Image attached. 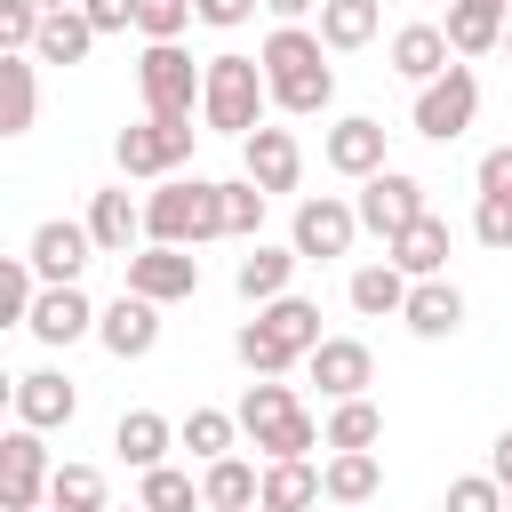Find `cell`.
<instances>
[{"label": "cell", "instance_id": "1", "mask_svg": "<svg viewBox=\"0 0 512 512\" xmlns=\"http://www.w3.org/2000/svg\"><path fill=\"white\" fill-rule=\"evenodd\" d=\"M264 80H272V112L288 120H320L336 104V72H328V40L304 24H272V40L256 48Z\"/></svg>", "mask_w": 512, "mask_h": 512}, {"label": "cell", "instance_id": "2", "mask_svg": "<svg viewBox=\"0 0 512 512\" xmlns=\"http://www.w3.org/2000/svg\"><path fill=\"white\" fill-rule=\"evenodd\" d=\"M144 240H160V248L224 240V184H208V176H160V192H144Z\"/></svg>", "mask_w": 512, "mask_h": 512}, {"label": "cell", "instance_id": "3", "mask_svg": "<svg viewBox=\"0 0 512 512\" xmlns=\"http://www.w3.org/2000/svg\"><path fill=\"white\" fill-rule=\"evenodd\" d=\"M232 416H240V432L264 448V464H272V456H312V448H328V432L312 424V408H304L296 384H280V376H256Z\"/></svg>", "mask_w": 512, "mask_h": 512}, {"label": "cell", "instance_id": "4", "mask_svg": "<svg viewBox=\"0 0 512 512\" xmlns=\"http://www.w3.org/2000/svg\"><path fill=\"white\" fill-rule=\"evenodd\" d=\"M264 104H272V80L256 56H208V88H200V120L216 136H256L264 128Z\"/></svg>", "mask_w": 512, "mask_h": 512}, {"label": "cell", "instance_id": "5", "mask_svg": "<svg viewBox=\"0 0 512 512\" xmlns=\"http://www.w3.org/2000/svg\"><path fill=\"white\" fill-rule=\"evenodd\" d=\"M136 88H144V112L152 120H192L200 112V88H208V64H192L184 40H144Z\"/></svg>", "mask_w": 512, "mask_h": 512}, {"label": "cell", "instance_id": "6", "mask_svg": "<svg viewBox=\"0 0 512 512\" xmlns=\"http://www.w3.org/2000/svg\"><path fill=\"white\" fill-rule=\"evenodd\" d=\"M192 144H200L192 120H152V112H144L136 128L112 136V160H120V176H152V184H160V176H176V168L192 160Z\"/></svg>", "mask_w": 512, "mask_h": 512}, {"label": "cell", "instance_id": "7", "mask_svg": "<svg viewBox=\"0 0 512 512\" xmlns=\"http://www.w3.org/2000/svg\"><path fill=\"white\" fill-rule=\"evenodd\" d=\"M352 240H360V200H336V192H312V200H296V216H288V248H296L304 264L352 256Z\"/></svg>", "mask_w": 512, "mask_h": 512}, {"label": "cell", "instance_id": "8", "mask_svg": "<svg viewBox=\"0 0 512 512\" xmlns=\"http://www.w3.org/2000/svg\"><path fill=\"white\" fill-rule=\"evenodd\" d=\"M472 120H480V80H472V64H448L440 80H424V88H416V136L456 144Z\"/></svg>", "mask_w": 512, "mask_h": 512}, {"label": "cell", "instance_id": "9", "mask_svg": "<svg viewBox=\"0 0 512 512\" xmlns=\"http://www.w3.org/2000/svg\"><path fill=\"white\" fill-rule=\"evenodd\" d=\"M416 216H432V200H424V184H416L408 168H376V176L360 184V232L392 240V232H408Z\"/></svg>", "mask_w": 512, "mask_h": 512}, {"label": "cell", "instance_id": "10", "mask_svg": "<svg viewBox=\"0 0 512 512\" xmlns=\"http://www.w3.org/2000/svg\"><path fill=\"white\" fill-rule=\"evenodd\" d=\"M48 480H56V464H48L40 432L16 424V432L0 440V504H8V512H40V504H48Z\"/></svg>", "mask_w": 512, "mask_h": 512}, {"label": "cell", "instance_id": "11", "mask_svg": "<svg viewBox=\"0 0 512 512\" xmlns=\"http://www.w3.org/2000/svg\"><path fill=\"white\" fill-rule=\"evenodd\" d=\"M24 256H32L40 288H64V280H80V272L96 264V232H88V224H72V216H48V224L24 240Z\"/></svg>", "mask_w": 512, "mask_h": 512}, {"label": "cell", "instance_id": "12", "mask_svg": "<svg viewBox=\"0 0 512 512\" xmlns=\"http://www.w3.org/2000/svg\"><path fill=\"white\" fill-rule=\"evenodd\" d=\"M120 264H128V288L152 296V304H184V296H200V256H192V248H160V240H144V248L120 256Z\"/></svg>", "mask_w": 512, "mask_h": 512}, {"label": "cell", "instance_id": "13", "mask_svg": "<svg viewBox=\"0 0 512 512\" xmlns=\"http://www.w3.org/2000/svg\"><path fill=\"white\" fill-rule=\"evenodd\" d=\"M96 344H104L112 360H144V352L160 344V304L136 296V288H120V296L96 312Z\"/></svg>", "mask_w": 512, "mask_h": 512}, {"label": "cell", "instance_id": "14", "mask_svg": "<svg viewBox=\"0 0 512 512\" xmlns=\"http://www.w3.org/2000/svg\"><path fill=\"white\" fill-rule=\"evenodd\" d=\"M304 368H312V384H320L328 400H360V392L376 384V352H368L360 336H320V344L304 352Z\"/></svg>", "mask_w": 512, "mask_h": 512}, {"label": "cell", "instance_id": "15", "mask_svg": "<svg viewBox=\"0 0 512 512\" xmlns=\"http://www.w3.org/2000/svg\"><path fill=\"white\" fill-rule=\"evenodd\" d=\"M8 400H16V424H32V432H64L80 416V392H72L64 368H24L8 384Z\"/></svg>", "mask_w": 512, "mask_h": 512}, {"label": "cell", "instance_id": "16", "mask_svg": "<svg viewBox=\"0 0 512 512\" xmlns=\"http://www.w3.org/2000/svg\"><path fill=\"white\" fill-rule=\"evenodd\" d=\"M320 160H328L336 176H352V184H368L376 168H392V160H384V120H368V112H352V120H336V128L320 136Z\"/></svg>", "mask_w": 512, "mask_h": 512}, {"label": "cell", "instance_id": "17", "mask_svg": "<svg viewBox=\"0 0 512 512\" xmlns=\"http://www.w3.org/2000/svg\"><path fill=\"white\" fill-rule=\"evenodd\" d=\"M48 352H64V344H80V336H96V304L80 296V280H64V288H40L32 296V320H24Z\"/></svg>", "mask_w": 512, "mask_h": 512}, {"label": "cell", "instance_id": "18", "mask_svg": "<svg viewBox=\"0 0 512 512\" xmlns=\"http://www.w3.org/2000/svg\"><path fill=\"white\" fill-rule=\"evenodd\" d=\"M240 176H256L264 192H296V176H304V144H296L288 128H256V136H240Z\"/></svg>", "mask_w": 512, "mask_h": 512}, {"label": "cell", "instance_id": "19", "mask_svg": "<svg viewBox=\"0 0 512 512\" xmlns=\"http://www.w3.org/2000/svg\"><path fill=\"white\" fill-rule=\"evenodd\" d=\"M80 224L96 232V256H136V240H144V200H128V184H104Z\"/></svg>", "mask_w": 512, "mask_h": 512}, {"label": "cell", "instance_id": "20", "mask_svg": "<svg viewBox=\"0 0 512 512\" xmlns=\"http://www.w3.org/2000/svg\"><path fill=\"white\" fill-rule=\"evenodd\" d=\"M400 320H408V336H424V344H448L456 328H464V288L440 272V280H416L408 288V304H400Z\"/></svg>", "mask_w": 512, "mask_h": 512}, {"label": "cell", "instance_id": "21", "mask_svg": "<svg viewBox=\"0 0 512 512\" xmlns=\"http://www.w3.org/2000/svg\"><path fill=\"white\" fill-rule=\"evenodd\" d=\"M504 24H512V0H448V48L456 56H488L504 48Z\"/></svg>", "mask_w": 512, "mask_h": 512}, {"label": "cell", "instance_id": "22", "mask_svg": "<svg viewBox=\"0 0 512 512\" xmlns=\"http://www.w3.org/2000/svg\"><path fill=\"white\" fill-rule=\"evenodd\" d=\"M384 56H392V72H400V80H416V88H424V80H440V72L456 64V48H448V32H440V24H400Z\"/></svg>", "mask_w": 512, "mask_h": 512}, {"label": "cell", "instance_id": "23", "mask_svg": "<svg viewBox=\"0 0 512 512\" xmlns=\"http://www.w3.org/2000/svg\"><path fill=\"white\" fill-rule=\"evenodd\" d=\"M320 496H328V488H320V464H312V456H272L256 512H312Z\"/></svg>", "mask_w": 512, "mask_h": 512}, {"label": "cell", "instance_id": "24", "mask_svg": "<svg viewBox=\"0 0 512 512\" xmlns=\"http://www.w3.org/2000/svg\"><path fill=\"white\" fill-rule=\"evenodd\" d=\"M384 256H392L408 280H440V272H448V224H440V216H416L408 232L384 240Z\"/></svg>", "mask_w": 512, "mask_h": 512}, {"label": "cell", "instance_id": "25", "mask_svg": "<svg viewBox=\"0 0 512 512\" xmlns=\"http://www.w3.org/2000/svg\"><path fill=\"white\" fill-rule=\"evenodd\" d=\"M296 248H272V240H248V256H240V272H232V288L248 296V304H272V296H288V280H296Z\"/></svg>", "mask_w": 512, "mask_h": 512}, {"label": "cell", "instance_id": "26", "mask_svg": "<svg viewBox=\"0 0 512 512\" xmlns=\"http://www.w3.org/2000/svg\"><path fill=\"white\" fill-rule=\"evenodd\" d=\"M112 448H120V464L152 472V464H168V448H176V424H168L160 408H128V416L112 424Z\"/></svg>", "mask_w": 512, "mask_h": 512}, {"label": "cell", "instance_id": "27", "mask_svg": "<svg viewBox=\"0 0 512 512\" xmlns=\"http://www.w3.org/2000/svg\"><path fill=\"white\" fill-rule=\"evenodd\" d=\"M320 488H328V504H368V496L384 488V464H376V448H328V464H320Z\"/></svg>", "mask_w": 512, "mask_h": 512}, {"label": "cell", "instance_id": "28", "mask_svg": "<svg viewBox=\"0 0 512 512\" xmlns=\"http://www.w3.org/2000/svg\"><path fill=\"white\" fill-rule=\"evenodd\" d=\"M384 32V0H320V40L328 56H352Z\"/></svg>", "mask_w": 512, "mask_h": 512}, {"label": "cell", "instance_id": "29", "mask_svg": "<svg viewBox=\"0 0 512 512\" xmlns=\"http://www.w3.org/2000/svg\"><path fill=\"white\" fill-rule=\"evenodd\" d=\"M40 112V56H0V136H24Z\"/></svg>", "mask_w": 512, "mask_h": 512}, {"label": "cell", "instance_id": "30", "mask_svg": "<svg viewBox=\"0 0 512 512\" xmlns=\"http://www.w3.org/2000/svg\"><path fill=\"white\" fill-rule=\"evenodd\" d=\"M256 496H264V472L240 464V456H216V464L200 472V504H208V512H256Z\"/></svg>", "mask_w": 512, "mask_h": 512}, {"label": "cell", "instance_id": "31", "mask_svg": "<svg viewBox=\"0 0 512 512\" xmlns=\"http://www.w3.org/2000/svg\"><path fill=\"white\" fill-rule=\"evenodd\" d=\"M104 32L80 16V8H48V24H40V40H32V56L40 64H88V48H96Z\"/></svg>", "mask_w": 512, "mask_h": 512}, {"label": "cell", "instance_id": "32", "mask_svg": "<svg viewBox=\"0 0 512 512\" xmlns=\"http://www.w3.org/2000/svg\"><path fill=\"white\" fill-rule=\"evenodd\" d=\"M408 288H416V280H408V272H400V264L384 256V264H360L344 296H352V312H368V320H384V312H400V304H408Z\"/></svg>", "mask_w": 512, "mask_h": 512}, {"label": "cell", "instance_id": "33", "mask_svg": "<svg viewBox=\"0 0 512 512\" xmlns=\"http://www.w3.org/2000/svg\"><path fill=\"white\" fill-rule=\"evenodd\" d=\"M256 320H264L288 352H312V344H320V304H312V296H296V288H288V296H272V304H256Z\"/></svg>", "mask_w": 512, "mask_h": 512}, {"label": "cell", "instance_id": "34", "mask_svg": "<svg viewBox=\"0 0 512 512\" xmlns=\"http://www.w3.org/2000/svg\"><path fill=\"white\" fill-rule=\"evenodd\" d=\"M176 440H184L200 464H216V456H232V440H240V416H232V408H192V416L176 424Z\"/></svg>", "mask_w": 512, "mask_h": 512}, {"label": "cell", "instance_id": "35", "mask_svg": "<svg viewBox=\"0 0 512 512\" xmlns=\"http://www.w3.org/2000/svg\"><path fill=\"white\" fill-rule=\"evenodd\" d=\"M232 352H240V368H248V376H288V368L304 360V352H288V344H280V336H272L264 320H240Z\"/></svg>", "mask_w": 512, "mask_h": 512}, {"label": "cell", "instance_id": "36", "mask_svg": "<svg viewBox=\"0 0 512 512\" xmlns=\"http://www.w3.org/2000/svg\"><path fill=\"white\" fill-rule=\"evenodd\" d=\"M376 440H384V408H376L368 392L328 408V448H376Z\"/></svg>", "mask_w": 512, "mask_h": 512}, {"label": "cell", "instance_id": "37", "mask_svg": "<svg viewBox=\"0 0 512 512\" xmlns=\"http://www.w3.org/2000/svg\"><path fill=\"white\" fill-rule=\"evenodd\" d=\"M48 504H64V512H112V496H104V472H96V464H56Z\"/></svg>", "mask_w": 512, "mask_h": 512}, {"label": "cell", "instance_id": "38", "mask_svg": "<svg viewBox=\"0 0 512 512\" xmlns=\"http://www.w3.org/2000/svg\"><path fill=\"white\" fill-rule=\"evenodd\" d=\"M136 504H152V512H208V504H200V480L176 472V464H152L144 488H136Z\"/></svg>", "mask_w": 512, "mask_h": 512}, {"label": "cell", "instance_id": "39", "mask_svg": "<svg viewBox=\"0 0 512 512\" xmlns=\"http://www.w3.org/2000/svg\"><path fill=\"white\" fill-rule=\"evenodd\" d=\"M264 200H272V192H264L256 176H232V184H224V240H256V232H264Z\"/></svg>", "mask_w": 512, "mask_h": 512}, {"label": "cell", "instance_id": "40", "mask_svg": "<svg viewBox=\"0 0 512 512\" xmlns=\"http://www.w3.org/2000/svg\"><path fill=\"white\" fill-rule=\"evenodd\" d=\"M440 512H512V496H504V480H496V472H464V480H448Z\"/></svg>", "mask_w": 512, "mask_h": 512}, {"label": "cell", "instance_id": "41", "mask_svg": "<svg viewBox=\"0 0 512 512\" xmlns=\"http://www.w3.org/2000/svg\"><path fill=\"white\" fill-rule=\"evenodd\" d=\"M32 296H40V272H32V256H8L0 264V320H32Z\"/></svg>", "mask_w": 512, "mask_h": 512}, {"label": "cell", "instance_id": "42", "mask_svg": "<svg viewBox=\"0 0 512 512\" xmlns=\"http://www.w3.org/2000/svg\"><path fill=\"white\" fill-rule=\"evenodd\" d=\"M40 24H48V8H40V0H0V56H32Z\"/></svg>", "mask_w": 512, "mask_h": 512}, {"label": "cell", "instance_id": "43", "mask_svg": "<svg viewBox=\"0 0 512 512\" xmlns=\"http://www.w3.org/2000/svg\"><path fill=\"white\" fill-rule=\"evenodd\" d=\"M184 24H200L192 0H136V32L144 40H184Z\"/></svg>", "mask_w": 512, "mask_h": 512}, {"label": "cell", "instance_id": "44", "mask_svg": "<svg viewBox=\"0 0 512 512\" xmlns=\"http://www.w3.org/2000/svg\"><path fill=\"white\" fill-rule=\"evenodd\" d=\"M472 240L504 256V248H512V200H496V192H480V200H472Z\"/></svg>", "mask_w": 512, "mask_h": 512}, {"label": "cell", "instance_id": "45", "mask_svg": "<svg viewBox=\"0 0 512 512\" xmlns=\"http://www.w3.org/2000/svg\"><path fill=\"white\" fill-rule=\"evenodd\" d=\"M472 184H480V192H496V200H512V144H496V152H480V168H472Z\"/></svg>", "mask_w": 512, "mask_h": 512}, {"label": "cell", "instance_id": "46", "mask_svg": "<svg viewBox=\"0 0 512 512\" xmlns=\"http://www.w3.org/2000/svg\"><path fill=\"white\" fill-rule=\"evenodd\" d=\"M80 16L96 32H136V0H80Z\"/></svg>", "mask_w": 512, "mask_h": 512}, {"label": "cell", "instance_id": "47", "mask_svg": "<svg viewBox=\"0 0 512 512\" xmlns=\"http://www.w3.org/2000/svg\"><path fill=\"white\" fill-rule=\"evenodd\" d=\"M192 8H200V24H216V32H240V24H248L264 0H192Z\"/></svg>", "mask_w": 512, "mask_h": 512}, {"label": "cell", "instance_id": "48", "mask_svg": "<svg viewBox=\"0 0 512 512\" xmlns=\"http://www.w3.org/2000/svg\"><path fill=\"white\" fill-rule=\"evenodd\" d=\"M312 8H320V0H264V16H272V24H304Z\"/></svg>", "mask_w": 512, "mask_h": 512}, {"label": "cell", "instance_id": "49", "mask_svg": "<svg viewBox=\"0 0 512 512\" xmlns=\"http://www.w3.org/2000/svg\"><path fill=\"white\" fill-rule=\"evenodd\" d=\"M488 472H496V480H504V488H512V424H504V432H496V448H488Z\"/></svg>", "mask_w": 512, "mask_h": 512}, {"label": "cell", "instance_id": "50", "mask_svg": "<svg viewBox=\"0 0 512 512\" xmlns=\"http://www.w3.org/2000/svg\"><path fill=\"white\" fill-rule=\"evenodd\" d=\"M40 8H80V0H40Z\"/></svg>", "mask_w": 512, "mask_h": 512}, {"label": "cell", "instance_id": "51", "mask_svg": "<svg viewBox=\"0 0 512 512\" xmlns=\"http://www.w3.org/2000/svg\"><path fill=\"white\" fill-rule=\"evenodd\" d=\"M112 512H152V504H112Z\"/></svg>", "mask_w": 512, "mask_h": 512}, {"label": "cell", "instance_id": "52", "mask_svg": "<svg viewBox=\"0 0 512 512\" xmlns=\"http://www.w3.org/2000/svg\"><path fill=\"white\" fill-rule=\"evenodd\" d=\"M504 56H512V24H504Z\"/></svg>", "mask_w": 512, "mask_h": 512}, {"label": "cell", "instance_id": "53", "mask_svg": "<svg viewBox=\"0 0 512 512\" xmlns=\"http://www.w3.org/2000/svg\"><path fill=\"white\" fill-rule=\"evenodd\" d=\"M40 512H64V504H40Z\"/></svg>", "mask_w": 512, "mask_h": 512}, {"label": "cell", "instance_id": "54", "mask_svg": "<svg viewBox=\"0 0 512 512\" xmlns=\"http://www.w3.org/2000/svg\"><path fill=\"white\" fill-rule=\"evenodd\" d=\"M504 496H512V488H504Z\"/></svg>", "mask_w": 512, "mask_h": 512}]
</instances>
